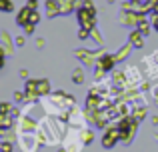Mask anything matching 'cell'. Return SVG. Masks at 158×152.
<instances>
[{
  "instance_id": "6da1fadb",
  "label": "cell",
  "mask_w": 158,
  "mask_h": 152,
  "mask_svg": "<svg viewBox=\"0 0 158 152\" xmlns=\"http://www.w3.org/2000/svg\"><path fill=\"white\" fill-rule=\"evenodd\" d=\"M2 6L6 8V10H10V8H12V6H10V2H8V0H0V8H2Z\"/></svg>"
},
{
  "instance_id": "7a4b0ae2",
  "label": "cell",
  "mask_w": 158,
  "mask_h": 152,
  "mask_svg": "<svg viewBox=\"0 0 158 152\" xmlns=\"http://www.w3.org/2000/svg\"><path fill=\"white\" fill-rule=\"evenodd\" d=\"M156 24H158V22H156ZM156 28H158V26H156Z\"/></svg>"
}]
</instances>
